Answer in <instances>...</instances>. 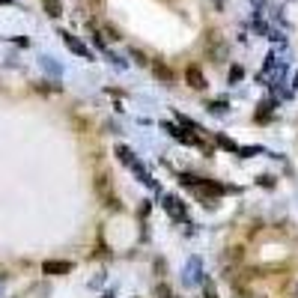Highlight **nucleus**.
<instances>
[{"mask_svg":"<svg viewBox=\"0 0 298 298\" xmlns=\"http://www.w3.org/2000/svg\"><path fill=\"white\" fill-rule=\"evenodd\" d=\"M116 155H119V161H122L125 167H131V170H134V176H137V179H140L143 185H152V176H149V173L143 170V164H140V161L134 158V152H131L128 146H116Z\"/></svg>","mask_w":298,"mask_h":298,"instance_id":"nucleus-1","label":"nucleus"},{"mask_svg":"<svg viewBox=\"0 0 298 298\" xmlns=\"http://www.w3.org/2000/svg\"><path fill=\"white\" fill-rule=\"evenodd\" d=\"M185 81H188L191 90H206V78H203V72H200L197 66H188V69H185Z\"/></svg>","mask_w":298,"mask_h":298,"instance_id":"nucleus-2","label":"nucleus"},{"mask_svg":"<svg viewBox=\"0 0 298 298\" xmlns=\"http://www.w3.org/2000/svg\"><path fill=\"white\" fill-rule=\"evenodd\" d=\"M152 75L161 81V84H173V69L161 60H152Z\"/></svg>","mask_w":298,"mask_h":298,"instance_id":"nucleus-3","label":"nucleus"},{"mask_svg":"<svg viewBox=\"0 0 298 298\" xmlns=\"http://www.w3.org/2000/svg\"><path fill=\"white\" fill-rule=\"evenodd\" d=\"M164 209H167L170 218L185 221V206H182V200H176V197H164Z\"/></svg>","mask_w":298,"mask_h":298,"instance_id":"nucleus-4","label":"nucleus"},{"mask_svg":"<svg viewBox=\"0 0 298 298\" xmlns=\"http://www.w3.org/2000/svg\"><path fill=\"white\" fill-rule=\"evenodd\" d=\"M42 272H45V275H69V272H72V263H66V260H48V263L42 266Z\"/></svg>","mask_w":298,"mask_h":298,"instance_id":"nucleus-5","label":"nucleus"},{"mask_svg":"<svg viewBox=\"0 0 298 298\" xmlns=\"http://www.w3.org/2000/svg\"><path fill=\"white\" fill-rule=\"evenodd\" d=\"M60 36H63V39H66V45H69V48H72V51H75V54H81V57H84V60H90V51H87V48H84V45H81V42H78V39H75V36H72V33H60Z\"/></svg>","mask_w":298,"mask_h":298,"instance_id":"nucleus-6","label":"nucleus"},{"mask_svg":"<svg viewBox=\"0 0 298 298\" xmlns=\"http://www.w3.org/2000/svg\"><path fill=\"white\" fill-rule=\"evenodd\" d=\"M272 107H275V101H260V110H257V122H266L269 116H272Z\"/></svg>","mask_w":298,"mask_h":298,"instance_id":"nucleus-7","label":"nucleus"},{"mask_svg":"<svg viewBox=\"0 0 298 298\" xmlns=\"http://www.w3.org/2000/svg\"><path fill=\"white\" fill-rule=\"evenodd\" d=\"M45 3V12L51 15V18H60L63 15V6H60V0H42Z\"/></svg>","mask_w":298,"mask_h":298,"instance_id":"nucleus-8","label":"nucleus"},{"mask_svg":"<svg viewBox=\"0 0 298 298\" xmlns=\"http://www.w3.org/2000/svg\"><path fill=\"white\" fill-rule=\"evenodd\" d=\"M197 188H200V191H209V194H221V191H224V185H218V182H206V179H200Z\"/></svg>","mask_w":298,"mask_h":298,"instance_id":"nucleus-9","label":"nucleus"},{"mask_svg":"<svg viewBox=\"0 0 298 298\" xmlns=\"http://www.w3.org/2000/svg\"><path fill=\"white\" fill-rule=\"evenodd\" d=\"M155 298H173V293H170V287L158 284V287H155Z\"/></svg>","mask_w":298,"mask_h":298,"instance_id":"nucleus-10","label":"nucleus"},{"mask_svg":"<svg viewBox=\"0 0 298 298\" xmlns=\"http://www.w3.org/2000/svg\"><path fill=\"white\" fill-rule=\"evenodd\" d=\"M209 110H212V113H227V101H212Z\"/></svg>","mask_w":298,"mask_h":298,"instance_id":"nucleus-11","label":"nucleus"},{"mask_svg":"<svg viewBox=\"0 0 298 298\" xmlns=\"http://www.w3.org/2000/svg\"><path fill=\"white\" fill-rule=\"evenodd\" d=\"M242 75H245V72H242V66H233V69H230V81H233V84H236V81H242Z\"/></svg>","mask_w":298,"mask_h":298,"instance_id":"nucleus-12","label":"nucleus"},{"mask_svg":"<svg viewBox=\"0 0 298 298\" xmlns=\"http://www.w3.org/2000/svg\"><path fill=\"white\" fill-rule=\"evenodd\" d=\"M218 143H221V146H224V149H239V146H236V143H233V140H230V137H218Z\"/></svg>","mask_w":298,"mask_h":298,"instance_id":"nucleus-13","label":"nucleus"},{"mask_svg":"<svg viewBox=\"0 0 298 298\" xmlns=\"http://www.w3.org/2000/svg\"><path fill=\"white\" fill-rule=\"evenodd\" d=\"M131 57H134V60H137V63H140V66H146V57H143V54H140V51H131Z\"/></svg>","mask_w":298,"mask_h":298,"instance_id":"nucleus-14","label":"nucleus"},{"mask_svg":"<svg viewBox=\"0 0 298 298\" xmlns=\"http://www.w3.org/2000/svg\"><path fill=\"white\" fill-rule=\"evenodd\" d=\"M260 185H266V188H272V185H275V179H272V176H260Z\"/></svg>","mask_w":298,"mask_h":298,"instance_id":"nucleus-15","label":"nucleus"},{"mask_svg":"<svg viewBox=\"0 0 298 298\" xmlns=\"http://www.w3.org/2000/svg\"><path fill=\"white\" fill-rule=\"evenodd\" d=\"M3 281H6V278H3V272H0V287H3Z\"/></svg>","mask_w":298,"mask_h":298,"instance_id":"nucleus-16","label":"nucleus"},{"mask_svg":"<svg viewBox=\"0 0 298 298\" xmlns=\"http://www.w3.org/2000/svg\"><path fill=\"white\" fill-rule=\"evenodd\" d=\"M215 3H221V0H215Z\"/></svg>","mask_w":298,"mask_h":298,"instance_id":"nucleus-17","label":"nucleus"}]
</instances>
